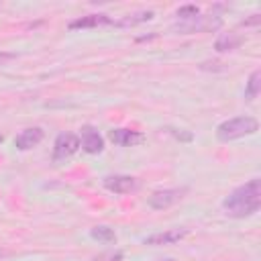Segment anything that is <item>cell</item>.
I'll return each mask as SVG.
<instances>
[{"label":"cell","instance_id":"1","mask_svg":"<svg viewBox=\"0 0 261 261\" xmlns=\"http://www.w3.org/2000/svg\"><path fill=\"white\" fill-rule=\"evenodd\" d=\"M261 208V181L259 177L249 179L247 184L234 188L224 200L222 210L230 218H247Z\"/></svg>","mask_w":261,"mask_h":261},{"label":"cell","instance_id":"2","mask_svg":"<svg viewBox=\"0 0 261 261\" xmlns=\"http://www.w3.org/2000/svg\"><path fill=\"white\" fill-rule=\"evenodd\" d=\"M257 128H259V122L253 116H234V118H228V120L218 124L216 139L220 143H228V141L257 133Z\"/></svg>","mask_w":261,"mask_h":261},{"label":"cell","instance_id":"3","mask_svg":"<svg viewBox=\"0 0 261 261\" xmlns=\"http://www.w3.org/2000/svg\"><path fill=\"white\" fill-rule=\"evenodd\" d=\"M80 149V137L73 133H61L57 135L55 143H53V161L55 163H63L67 161L71 155H75Z\"/></svg>","mask_w":261,"mask_h":261},{"label":"cell","instance_id":"4","mask_svg":"<svg viewBox=\"0 0 261 261\" xmlns=\"http://www.w3.org/2000/svg\"><path fill=\"white\" fill-rule=\"evenodd\" d=\"M186 194V188H167V190H159V192H153L147 200V204L153 208V210H165L173 204H177Z\"/></svg>","mask_w":261,"mask_h":261},{"label":"cell","instance_id":"5","mask_svg":"<svg viewBox=\"0 0 261 261\" xmlns=\"http://www.w3.org/2000/svg\"><path fill=\"white\" fill-rule=\"evenodd\" d=\"M80 145H82V149L86 153L96 155V153H100L104 149V139L94 126L86 124V126H82V133H80Z\"/></svg>","mask_w":261,"mask_h":261},{"label":"cell","instance_id":"6","mask_svg":"<svg viewBox=\"0 0 261 261\" xmlns=\"http://www.w3.org/2000/svg\"><path fill=\"white\" fill-rule=\"evenodd\" d=\"M104 188L112 194H130L139 188V181L130 175H108L104 177Z\"/></svg>","mask_w":261,"mask_h":261},{"label":"cell","instance_id":"7","mask_svg":"<svg viewBox=\"0 0 261 261\" xmlns=\"http://www.w3.org/2000/svg\"><path fill=\"white\" fill-rule=\"evenodd\" d=\"M43 137H45V130H43L41 126L24 128L22 133L16 135V139H14V147H16L18 151H29V149L37 147V145L43 141Z\"/></svg>","mask_w":261,"mask_h":261},{"label":"cell","instance_id":"8","mask_svg":"<svg viewBox=\"0 0 261 261\" xmlns=\"http://www.w3.org/2000/svg\"><path fill=\"white\" fill-rule=\"evenodd\" d=\"M188 232H190L188 228H167V230H161V232L147 237L145 245H173V243H179L181 239H186Z\"/></svg>","mask_w":261,"mask_h":261},{"label":"cell","instance_id":"9","mask_svg":"<svg viewBox=\"0 0 261 261\" xmlns=\"http://www.w3.org/2000/svg\"><path fill=\"white\" fill-rule=\"evenodd\" d=\"M145 135L139 130H130V128H112L110 130V141L118 147H135L139 143H143Z\"/></svg>","mask_w":261,"mask_h":261},{"label":"cell","instance_id":"10","mask_svg":"<svg viewBox=\"0 0 261 261\" xmlns=\"http://www.w3.org/2000/svg\"><path fill=\"white\" fill-rule=\"evenodd\" d=\"M114 20L108 14H88V16H80L75 20L69 22V29H92V27H100V24H112Z\"/></svg>","mask_w":261,"mask_h":261},{"label":"cell","instance_id":"11","mask_svg":"<svg viewBox=\"0 0 261 261\" xmlns=\"http://www.w3.org/2000/svg\"><path fill=\"white\" fill-rule=\"evenodd\" d=\"M243 43V37H239L237 33H222L216 41H214V49L218 53H224V51H234L239 45Z\"/></svg>","mask_w":261,"mask_h":261},{"label":"cell","instance_id":"12","mask_svg":"<svg viewBox=\"0 0 261 261\" xmlns=\"http://www.w3.org/2000/svg\"><path fill=\"white\" fill-rule=\"evenodd\" d=\"M90 237H92L94 241H98V243H104V245L116 243V232H114V228H110V226H106V224H98V226L90 228Z\"/></svg>","mask_w":261,"mask_h":261},{"label":"cell","instance_id":"13","mask_svg":"<svg viewBox=\"0 0 261 261\" xmlns=\"http://www.w3.org/2000/svg\"><path fill=\"white\" fill-rule=\"evenodd\" d=\"M259 92H261V71H259V69H255V71L249 75V80H247L245 100H247V102H253V100L259 96Z\"/></svg>","mask_w":261,"mask_h":261},{"label":"cell","instance_id":"14","mask_svg":"<svg viewBox=\"0 0 261 261\" xmlns=\"http://www.w3.org/2000/svg\"><path fill=\"white\" fill-rule=\"evenodd\" d=\"M153 18V12L151 10H143V12H137V14H128V16H124L122 20H118V24L120 27H133V24H137V22H145V20H151Z\"/></svg>","mask_w":261,"mask_h":261},{"label":"cell","instance_id":"15","mask_svg":"<svg viewBox=\"0 0 261 261\" xmlns=\"http://www.w3.org/2000/svg\"><path fill=\"white\" fill-rule=\"evenodd\" d=\"M177 18L179 20H184V22H188V20H194V18H198V14H200V8L198 6H194V4H186V6H181V8H177Z\"/></svg>","mask_w":261,"mask_h":261},{"label":"cell","instance_id":"16","mask_svg":"<svg viewBox=\"0 0 261 261\" xmlns=\"http://www.w3.org/2000/svg\"><path fill=\"white\" fill-rule=\"evenodd\" d=\"M167 130H169V133H171V135H175V137H177V139H181V141H192V135H190V133H181V130H179V133H177V130H175V128H167Z\"/></svg>","mask_w":261,"mask_h":261},{"label":"cell","instance_id":"17","mask_svg":"<svg viewBox=\"0 0 261 261\" xmlns=\"http://www.w3.org/2000/svg\"><path fill=\"white\" fill-rule=\"evenodd\" d=\"M10 59H14V53H8V51H0V65H2L4 61H10Z\"/></svg>","mask_w":261,"mask_h":261},{"label":"cell","instance_id":"18","mask_svg":"<svg viewBox=\"0 0 261 261\" xmlns=\"http://www.w3.org/2000/svg\"><path fill=\"white\" fill-rule=\"evenodd\" d=\"M259 20H261V16H259V14H253V18L243 20V24H245V27H249V24H259Z\"/></svg>","mask_w":261,"mask_h":261},{"label":"cell","instance_id":"19","mask_svg":"<svg viewBox=\"0 0 261 261\" xmlns=\"http://www.w3.org/2000/svg\"><path fill=\"white\" fill-rule=\"evenodd\" d=\"M4 255H6V253H4V251H2V249H0V259H2V257H4Z\"/></svg>","mask_w":261,"mask_h":261},{"label":"cell","instance_id":"20","mask_svg":"<svg viewBox=\"0 0 261 261\" xmlns=\"http://www.w3.org/2000/svg\"><path fill=\"white\" fill-rule=\"evenodd\" d=\"M2 141H4V137H2V135H0V143H2Z\"/></svg>","mask_w":261,"mask_h":261}]
</instances>
